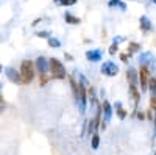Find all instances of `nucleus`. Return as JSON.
<instances>
[{"label": "nucleus", "mask_w": 156, "mask_h": 155, "mask_svg": "<svg viewBox=\"0 0 156 155\" xmlns=\"http://www.w3.org/2000/svg\"><path fill=\"white\" fill-rule=\"evenodd\" d=\"M34 69L39 75V85L45 86L50 80V71H48V58L45 57H37L34 60Z\"/></svg>", "instance_id": "obj_1"}, {"label": "nucleus", "mask_w": 156, "mask_h": 155, "mask_svg": "<svg viewBox=\"0 0 156 155\" xmlns=\"http://www.w3.org/2000/svg\"><path fill=\"white\" fill-rule=\"evenodd\" d=\"M48 71H50V79L53 80H64L67 77V71L64 68V64L55 57L48 58Z\"/></svg>", "instance_id": "obj_2"}, {"label": "nucleus", "mask_w": 156, "mask_h": 155, "mask_svg": "<svg viewBox=\"0 0 156 155\" xmlns=\"http://www.w3.org/2000/svg\"><path fill=\"white\" fill-rule=\"evenodd\" d=\"M139 86H140V93H145L148 91V80L151 77V69H150V64L147 61H139Z\"/></svg>", "instance_id": "obj_3"}, {"label": "nucleus", "mask_w": 156, "mask_h": 155, "mask_svg": "<svg viewBox=\"0 0 156 155\" xmlns=\"http://www.w3.org/2000/svg\"><path fill=\"white\" fill-rule=\"evenodd\" d=\"M20 77H22V85H30L36 75V69H34V63L31 60H23L20 63Z\"/></svg>", "instance_id": "obj_4"}, {"label": "nucleus", "mask_w": 156, "mask_h": 155, "mask_svg": "<svg viewBox=\"0 0 156 155\" xmlns=\"http://www.w3.org/2000/svg\"><path fill=\"white\" fill-rule=\"evenodd\" d=\"M100 72L103 75H106V77H115L117 74H119V66H117L114 61H111V60L103 61L101 68H100Z\"/></svg>", "instance_id": "obj_5"}, {"label": "nucleus", "mask_w": 156, "mask_h": 155, "mask_svg": "<svg viewBox=\"0 0 156 155\" xmlns=\"http://www.w3.org/2000/svg\"><path fill=\"white\" fill-rule=\"evenodd\" d=\"M112 111H114V107L111 105V102L108 99L101 100V114H103V124H108L112 118Z\"/></svg>", "instance_id": "obj_6"}, {"label": "nucleus", "mask_w": 156, "mask_h": 155, "mask_svg": "<svg viewBox=\"0 0 156 155\" xmlns=\"http://www.w3.org/2000/svg\"><path fill=\"white\" fill-rule=\"evenodd\" d=\"M3 71H5L6 79H8L11 83H14V85H22V77H20V72H19V71H16L14 68H11V66H6Z\"/></svg>", "instance_id": "obj_7"}, {"label": "nucleus", "mask_w": 156, "mask_h": 155, "mask_svg": "<svg viewBox=\"0 0 156 155\" xmlns=\"http://www.w3.org/2000/svg\"><path fill=\"white\" fill-rule=\"evenodd\" d=\"M87 61H92V63H98L103 60V49H89L86 50L84 54Z\"/></svg>", "instance_id": "obj_8"}, {"label": "nucleus", "mask_w": 156, "mask_h": 155, "mask_svg": "<svg viewBox=\"0 0 156 155\" xmlns=\"http://www.w3.org/2000/svg\"><path fill=\"white\" fill-rule=\"evenodd\" d=\"M128 89H129V96L133 97V102H134V110H133V116H134L137 113V107L140 102V91H139V86H134V85H128Z\"/></svg>", "instance_id": "obj_9"}, {"label": "nucleus", "mask_w": 156, "mask_h": 155, "mask_svg": "<svg viewBox=\"0 0 156 155\" xmlns=\"http://www.w3.org/2000/svg\"><path fill=\"white\" fill-rule=\"evenodd\" d=\"M139 28H140V31H144V33H150L153 30V22L150 20L148 16L142 14L139 17Z\"/></svg>", "instance_id": "obj_10"}, {"label": "nucleus", "mask_w": 156, "mask_h": 155, "mask_svg": "<svg viewBox=\"0 0 156 155\" xmlns=\"http://www.w3.org/2000/svg\"><path fill=\"white\" fill-rule=\"evenodd\" d=\"M126 80H128V85H134V86H139V74L134 68H128L126 69Z\"/></svg>", "instance_id": "obj_11"}, {"label": "nucleus", "mask_w": 156, "mask_h": 155, "mask_svg": "<svg viewBox=\"0 0 156 155\" xmlns=\"http://www.w3.org/2000/svg\"><path fill=\"white\" fill-rule=\"evenodd\" d=\"M114 110H115V114H117V118H119L120 121H123L126 116H128V111L123 108V105H122V102L120 100H117L115 103H114Z\"/></svg>", "instance_id": "obj_12"}, {"label": "nucleus", "mask_w": 156, "mask_h": 155, "mask_svg": "<svg viewBox=\"0 0 156 155\" xmlns=\"http://www.w3.org/2000/svg\"><path fill=\"white\" fill-rule=\"evenodd\" d=\"M64 20H66L67 24H70V25H80L81 24V19L78 16H75V14H72L70 11L64 13Z\"/></svg>", "instance_id": "obj_13"}, {"label": "nucleus", "mask_w": 156, "mask_h": 155, "mask_svg": "<svg viewBox=\"0 0 156 155\" xmlns=\"http://www.w3.org/2000/svg\"><path fill=\"white\" fill-rule=\"evenodd\" d=\"M108 8H119L120 11H126V3L123 0H108Z\"/></svg>", "instance_id": "obj_14"}, {"label": "nucleus", "mask_w": 156, "mask_h": 155, "mask_svg": "<svg viewBox=\"0 0 156 155\" xmlns=\"http://www.w3.org/2000/svg\"><path fill=\"white\" fill-rule=\"evenodd\" d=\"M140 44L139 42H134V41H131L128 44V49H126V54H129V55H133V54H137V52H140Z\"/></svg>", "instance_id": "obj_15"}, {"label": "nucleus", "mask_w": 156, "mask_h": 155, "mask_svg": "<svg viewBox=\"0 0 156 155\" xmlns=\"http://www.w3.org/2000/svg\"><path fill=\"white\" fill-rule=\"evenodd\" d=\"M78 0H53V3L56 6H73L76 5Z\"/></svg>", "instance_id": "obj_16"}, {"label": "nucleus", "mask_w": 156, "mask_h": 155, "mask_svg": "<svg viewBox=\"0 0 156 155\" xmlns=\"http://www.w3.org/2000/svg\"><path fill=\"white\" fill-rule=\"evenodd\" d=\"M47 44L51 49H59L61 47V41L58 39V38H55V36H50L48 39H47Z\"/></svg>", "instance_id": "obj_17"}, {"label": "nucleus", "mask_w": 156, "mask_h": 155, "mask_svg": "<svg viewBox=\"0 0 156 155\" xmlns=\"http://www.w3.org/2000/svg\"><path fill=\"white\" fill-rule=\"evenodd\" d=\"M98 146H100V135L95 132L92 136H90V147H92L94 150H97Z\"/></svg>", "instance_id": "obj_18"}, {"label": "nucleus", "mask_w": 156, "mask_h": 155, "mask_svg": "<svg viewBox=\"0 0 156 155\" xmlns=\"http://www.w3.org/2000/svg\"><path fill=\"white\" fill-rule=\"evenodd\" d=\"M148 91L151 94H156V77H150V80H148Z\"/></svg>", "instance_id": "obj_19"}, {"label": "nucleus", "mask_w": 156, "mask_h": 155, "mask_svg": "<svg viewBox=\"0 0 156 155\" xmlns=\"http://www.w3.org/2000/svg\"><path fill=\"white\" fill-rule=\"evenodd\" d=\"M34 36H36V38H44V39H48V38L51 36V33H50L48 30H41V31H36Z\"/></svg>", "instance_id": "obj_20"}, {"label": "nucleus", "mask_w": 156, "mask_h": 155, "mask_svg": "<svg viewBox=\"0 0 156 155\" xmlns=\"http://www.w3.org/2000/svg\"><path fill=\"white\" fill-rule=\"evenodd\" d=\"M109 55L111 57H114L115 54H117V52H119V44H114V42H111V46H109Z\"/></svg>", "instance_id": "obj_21"}, {"label": "nucleus", "mask_w": 156, "mask_h": 155, "mask_svg": "<svg viewBox=\"0 0 156 155\" xmlns=\"http://www.w3.org/2000/svg\"><path fill=\"white\" fill-rule=\"evenodd\" d=\"M148 108H151L153 113H156V94H151V97H150V107Z\"/></svg>", "instance_id": "obj_22"}, {"label": "nucleus", "mask_w": 156, "mask_h": 155, "mask_svg": "<svg viewBox=\"0 0 156 155\" xmlns=\"http://www.w3.org/2000/svg\"><path fill=\"white\" fill-rule=\"evenodd\" d=\"M119 58H120V61H122V63H128V61H129V58H131V55L126 54V52H122V54L119 55Z\"/></svg>", "instance_id": "obj_23"}, {"label": "nucleus", "mask_w": 156, "mask_h": 155, "mask_svg": "<svg viewBox=\"0 0 156 155\" xmlns=\"http://www.w3.org/2000/svg\"><path fill=\"white\" fill-rule=\"evenodd\" d=\"M125 41H126L125 36H114V39H112L114 44H120V42H125Z\"/></svg>", "instance_id": "obj_24"}, {"label": "nucleus", "mask_w": 156, "mask_h": 155, "mask_svg": "<svg viewBox=\"0 0 156 155\" xmlns=\"http://www.w3.org/2000/svg\"><path fill=\"white\" fill-rule=\"evenodd\" d=\"M147 119H148V121H153V110H151V108L147 110Z\"/></svg>", "instance_id": "obj_25"}, {"label": "nucleus", "mask_w": 156, "mask_h": 155, "mask_svg": "<svg viewBox=\"0 0 156 155\" xmlns=\"http://www.w3.org/2000/svg\"><path fill=\"white\" fill-rule=\"evenodd\" d=\"M64 58H66L67 61H73V57L69 54V52H64Z\"/></svg>", "instance_id": "obj_26"}, {"label": "nucleus", "mask_w": 156, "mask_h": 155, "mask_svg": "<svg viewBox=\"0 0 156 155\" xmlns=\"http://www.w3.org/2000/svg\"><path fill=\"white\" fill-rule=\"evenodd\" d=\"M5 108V100H3V96H0V111Z\"/></svg>", "instance_id": "obj_27"}, {"label": "nucleus", "mask_w": 156, "mask_h": 155, "mask_svg": "<svg viewBox=\"0 0 156 155\" xmlns=\"http://www.w3.org/2000/svg\"><path fill=\"white\" fill-rule=\"evenodd\" d=\"M39 22H42V19H41V17H37V19H34V20L31 22V27H36V25H37Z\"/></svg>", "instance_id": "obj_28"}, {"label": "nucleus", "mask_w": 156, "mask_h": 155, "mask_svg": "<svg viewBox=\"0 0 156 155\" xmlns=\"http://www.w3.org/2000/svg\"><path fill=\"white\" fill-rule=\"evenodd\" d=\"M136 116H137V118H139L140 121H142V119H144V118H145V114H144V113H142V111H137V113H136Z\"/></svg>", "instance_id": "obj_29"}, {"label": "nucleus", "mask_w": 156, "mask_h": 155, "mask_svg": "<svg viewBox=\"0 0 156 155\" xmlns=\"http://www.w3.org/2000/svg\"><path fill=\"white\" fill-rule=\"evenodd\" d=\"M3 72V66H2V63H0V74Z\"/></svg>", "instance_id": "obj_30"}, {"label": "nucleus", "mask_w": 156, "mask_h": 155, "mask_svg": "<svg viewBox=\"0 0 156 155\" xmlns=\"http://www.w3.org/2000/svg\"><path fill=\"white\" fill-rule=\"evenodd\" d=\"M153 3H154V5H156V0H153Z\"/></svg>", "instance_id": "obj_31"}, {"label": "nucleus", "mask_w": 156, "mask_h": 155, "mask_svg": "<svg viewBox=\"0 0 156 155\" xmlns=\"http://www.w3.org/2000/svg\"><path fill=\"white\" fill-rule=\"evenodd\" d=\"M131 2H136V0H131Z\"/></svg>", "instance_id": "obj_32"}]
</instances>
